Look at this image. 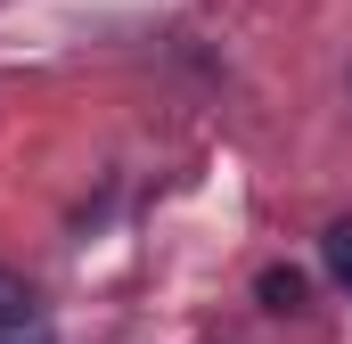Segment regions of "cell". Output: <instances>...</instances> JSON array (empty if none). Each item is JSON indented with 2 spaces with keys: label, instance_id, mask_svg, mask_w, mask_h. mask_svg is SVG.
<instances>
[{
  "label": "cell",
  "instance_id": "cell-3",
  "mask_svg": "<svg viewBox=\"0 0 352 344\" xmlns=\"http://www.w3.org/2000/svg\"><path fill=\"white\" fill-rule=\"evenodd\" d=\"M0 344H50V328H41V312H33V320H0Z\"/></svg>",
  "mask_w": 352,
  "mask_h": 344
},
{
  "label": "cell",
  "instance_id": "cell-1",
  "mask_svg": "<svg viewBox=\"0 0 352 344\" xmlns=\"http://www.w3.org/2000/svg\"><path fill=\"white\" fill-rule=\"evenodd\" d=\"M263 303L270 312H295V303H303V279H295V270H263Z\"/></svg>",
  "mask_w": 352,
  "mask_h": 344
},
{
  "label": "cell",
  "instance_id": "cell-2",
  "mask_svg": "<svg viewBox=\"0 0 352 344\" xmlns=\"http://www.w3.org/2000/svg\"><path fill=\"white\" fill-rule=\"evenodd\" d=\"M0 320H33V287L16 270H0Z\"/></svg>",
  "mask_w": 352,
  "mask_h": 344
}]
</instances>
